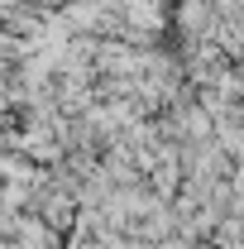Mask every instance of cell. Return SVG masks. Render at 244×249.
<instances>
[{
    "instance_id": "obj_1",
    "label": "cell",
    "mask_w": 244,
    "mask_h": 249,
    "mask_svg": "<svg viewBox=\"0 0 244 249\" xmlns=\"http://www.w3.org/2000/svg\"><path fill=\"white\" fill-rule=\"evenodd\" d=\"M34 216L43 220L53 235H67V230L77 225V196H72L62 182L43 178V182L34 187Z\"/></svg>"
}]
</instances>
